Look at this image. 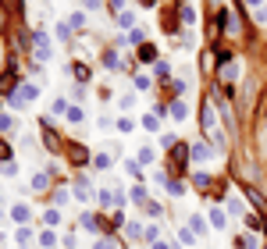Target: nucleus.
Masks as SVG:
<instances>
[{
    "label": "nucleus",
    "mask_w": 267,
    "mask_h": 249,
    "mask_svg": "<svg viewBox=\"0 0 267 249\" xmlns=\"http://www.w3.org/2000/svg\"><path fill=\"white\" fill-rule=\"evenodd\" d=\"M82 228H93V231H96V221H93V214H82Z\"/></svg>",
    "instance_id": "41"
},
{
    "label": "nucleus",
    "mask_w": 267,
    "mask_h": 249,
    "mask_svg": "<svg viewBox=\"0 0 267 249\" xmlns=\"http://www.w3.org/2000/svg\"><path fill=\"white\" fill-rule=\"evenodd\" d=\"M192 160H196V164H207V160H214L217 157V146L210 142V139H200L196 146H192V153H189Z\"/></svg>",
    "instance_id": "3"
},
{
    "label": "nucleus",
    "mask_w": 267,
    "mask_h": 249,
    "mask_svg": "<svg viewBox=\"0 0 267 249\" xmlns=\"http://www.w3.org/2000/svg\"><path fill=\"white\" fill-rule=\"evenodd\" d=\"M192 239H196V231H189V228L178 231V242H192Z\"/></svg>",
    "instance_id": "39"
},
{
    "label": "nucleus",
    "mask_w": 267,
    "mask_h": 249,
    "mask_svg": "<svg viewBox=\"0 0 267 249\" xmlns=\"http://www.w3.org/2000/svg\"><path fill=\"white\" fill-rule=\"evenodd\" d=\"M182 18H185V25H192V22H196V11L185 7V11H182Z\"/></svg>",
    "instance_id": "40"
},
{
    "label": "nucleus",
    "mask_w": 267,
    "mask_h": 249,
    "mask_svg": "<svg viewBox=\"0 0 267 249\" xmlns=\"http://www.w3.org/2000/svg\"><path fill=\"white\" fill-rule=\"evenodd\" d=\"M132 199H136V203H146V189L136 185V189H132Z\"/></svg>",
    "instance_id": "33"
},
{
    "label": "nucleus",
    "mask_w": 267,
    "mask_h": 249,
    "mask_svg": "<svg viewBox=\"0 0 267 249\" xmlns=\"http://www.w3.org/2000/svg\"><path fill=\"white\" fill-rule=\"evenodd\" d=\"M200 125H203V139H210L217 150L225 146V132H221V125H217V111H214V104H203V111H200Z\"/></svg>",
    "instance_id": "1"
},
{
    "label": "nucleus",
    "mask_w": 267,
    "mask_h": 249,
    "mask_svg": "<svg viewBox=\"0 0 267 249\" xmlns=\"http://www.w3.org/2000/svg\"><path fill=\"white\" fill-rule=\"evenodd\" d=\"M75 196H79V199H89V196H93V189H89V182L82 178V174H79V182H75Z\"/></svg>",
    "instance_id": "12"
},
{
    "label": "nucleus",
    "mask_w": 267,
    "mask_h": 249,
    "mask_svg": "<svg viewBox=\"0 0 267 249\" xmlns=\"http://www.w3.org/2000/svg\"><path fill=\"white\" fill-rule=\"evenodd\" d=\"M221 79H225V82H235V79H239V61L225 57V61H221Z\"/></svg>",
    "instance_id": "5"
},
{
    "label": "nucleus",
    "mask_w": 267,
    "mask_h": 249,
    "mask_svg": "<svg viewBox=\"0 0 267 249\" xmlns=\"http://www.w3.org/2000/svg\"><path fill=\"white\" fill-rule=\"evenodd\" d=\"M68 25H71V28H86V14H71Z\"/></svg>",
    "instance_id": "28"
},
{
    "label": "nucleus",
    "mask_w": 267,
    "mask_h": 249,
    "mask_svg": "<svg viewBox=\"0 0 267 249\" xmlns=\"http://www.w3.org/2000/svg\"><path fill=\"white\" fill-rule=\"evenodd\" d=\"M68 107H71V104H64V96H57L50 111H54V114H68Z\"/></svg>",
    "instance_id": "24"
},
{
    "label": "nucleus",
    "mask_w": 267,
    "mask_h": 249,
    "mask_svg": "<svg viewBox=\"0 0 267 249\" xmlns=\"http://www.w3.org/2000/svg\"><path fill=\"white\" fill-rule=\"evenodd\" d=\"M103 68H107V71H118V68H121V57H118L114 50H107V54H103Z\"/></svg>",
    "instance_id": "9"
},
{
    "label": "nucleus",
    "mask_w": 267,
    "mask_h": 249,
    "mask_svg": "<svg viewBox=\"0 0 267 249\" xmlns=\"http://www.w3.org/2000/svg\"><path fill=\"white\" fill-rule=\"evenodd\" d=\"M264 18H267V11H264Z\"/></svg>",
    "instance_id": "45"
},
{
    "label": "nucleus",
    "mask_w": 267,
    "mask_h": 249,
    "mask_svg": "<svg viewBox=\"0 0 267 249\" xmlns=\"http://www.w3.org/2000/svg\"><path fill=\"white\" fill-rule=\"evenodd\" d=\"M153 71H157V75H160V79H164V75H168V71H171V64H168V61H157V64H153Z\"/></svg>",
    "instance_id": "31"
},
{
    "label": "nucleus",
    "mask_w": 267,
    "mask_h": 249,
    "mask_svg": "<svg viewBox=\"0 0 267 249\" xmlns=\"http://www.w3.org/2000/svg\"><path fill=\"white\" fill-rule=\"evenodd\" d=\"M36 96H39V85H36V82H22L18 89H14V93L7 96V107H14V111H22L25 104H32Z\"/></svg>",
    "instance_id": "2"
},
{
    "label": "nucleus",
    "mask_w": 267,
    "mask_h": 249,
    "mask_svg": "<svg viewBox=\"0 0 267 249\" xmlns=\"http://www.w3.org/2000/svg\"><path fill=\"white\" fill-rule=\"evenodd\" d=\"M114 14H125V0H111V4H107Z\"/></svg>",
    "instance_id": "36"
},
{
    "label": "nucleus",
    "mask_w": 267,
    "mask_h": 249,
    "mask_svg": "<svg viewBox=\"0 0 267 249\" xmlns=\"http://www.w3.org/2000/svg\"><path fill=\"white\" fill-rule=\"evenodd\" d=\"M54 199H57V207H64V203H68V189H57Z\"/></svg>",
    "instance_id": "38"
},
{
    "label": "nucleus",
    "mask_w": 267,
    "mask_h": 249,
    "mask_svg": "<svg viewBox=\"0 0 267 249\" xmlns=\"http://www.w3.org/2000/svg\"><path fill=\"white\" fill-rule=\"evenodd\" d=\"M11 214H14V221H29V207H25V203H18Z\"/></svg>",
    "instance_id": "22"
},
{
    "label": "nucleus",
    "mask_w": 267,
    "mask_h": 249,
    "mask_svg": "<svg viewBox=\"0 0 267 249\" xmlns=\"http://www.w3.org/2000/svg\"><path fill=\"white\" fill-rule=\"evenodd\" d=\"M153 249H168V246H164V242H153Z\"/></svg>",
    "instance_id": "43"
},
{
    "label": "nucleus",
    "mask_w": 267,
    "mask_h": 249,
    "mask_svg": "<svg viewBox=\"0 0 267 249\" xmlns=\"http://www.w3.org/2000/svg\"><path fill=\"white\" fill-rule=\"evenodd\" d=\"M143 207H146V214H150V217H157V214H160V203H153V199H146Z\"/></svg>",
    "instance_id": "30"
},
{
    "label": "nucleus",
    "mask_w": 267,
    "mask_h": 249,
    "mask_svg": "<svg viewBox=\"0 0 267 249\" xmlns=\"http://www.w3.org/2000/svg\"><path fill=\"white\" fill-rule=\"evenodd\" d=\"M160 114H164V107H157L153 114H146V118H139V125H143L146 132H157V128H160Z\"/></svg>",
    "instance_id": "6"
},
{
    "label": "nucleus",
    "mask_w": 267,
    "mask_h": 249,
    "mask_svg": "<svg viewBox=\"0 0 267 249\" xmlns=\"http://www.w3.org/2000/svg\"><path fill=\"white\" fill-rule=\"evenodd\" d=\"M189 224H192V231H196V235H203V231H207V221H203V217H192Z\"/></svg>",
    "instance_id": "27"
},
{
    "label": "nucleus",
    "mask_w": 267,
    "mask_h": 249,
    "mask_svg": "<svg viewBox=\"0 0 267 249\" xmlns=\"http://www.w3.org/2000/svg\"><path fill=\"white\" fill-rule=\"evenodd\" d=\"M192 182H196V189H210V174H207V171H196V174H192Z\"/></svg>",
    "instance_id": "14"
},
{
    "label": "nucleus",
    "mask_w": 267,
    "mask_h": 249,
    "mask_svg": "<svg viewBox=\"0 0 267 249\" xmlns=\"http://www.w3.org/2000/svg\"><path fill=\"white\" fill-rule=\"evenodd\" d=\"M32 189H36V193H43V189H50V178H47V171H36V174H32Z\"/></svg>",
    "instance_id": "11"
},
{
    "label": "nucleus",
    "mask_w": 267,
    "mask_h": 249,
    "mask_svg": "<svg viewBox=\"0 0 267 249\" xmlns=\"http://www.w3.org/2000/svg\"><path fill=\"white\" fill-rule=\"evenodd\" d=\"M228 214H232V217H242V214H246L242 199H228Z\"/></svg>",
    "instance_id": "17"
},
{
    "label": "nucleus",
    "mask_w": 267,
    "mask_h": 249,
    "mask_svg": "<svg viewBox=\"0 0 267 249\" xmlns=\"http://www.w3.org/2000/svg\"><path fill=\"white\" fill-rule=\"evenodd\" d=\"M207 217H210L214 228H225V214H221V210H207Z\"/></svg>",
    "instance_id": "21"
},
{
    "label": "nucleus",
    "mask_w": 267,
    "mask_h": 249,
    "mask_svg": "<svg viewBox=\"0 0 267 249\" xmlns=\"http://www.w3.org/2000/svg\"><path fill=\"white\" fill-rule=\"evenodd\" d=\"M32 54H36V64H43V61H50V39H47V32H32Z\"/></svg>",
    "instance_id": "4"
},
{
    "label": "nucleus",
    "mask_w": 267,
    "mask_h": 249,
    "mask_svg": "<svg viewBox=\"0 0 267 249\" xmlns=\"http://www.w3.org/2000/svg\"><path fill=\"white\" fill-rule=\"evenodd\" d=\"M143 36H146L143 28H132V32H128V43H143Z\"/></svg>",
    "instance_id": "37"
},
{
    "label": "nucleus",
    "mask_w": 267,
    "mask_h": 249,
    "mask_svg": "<svg viewBox=\"0 0 267 249\" xmlns=\"http://www.w3.org/2000/svg\"><path fill=\"white\" fill-rule=\"evenodd\" d=\"M64 121H68V125H82V121H86V114H82V107H68V114H64Z\"/></svg>",
    "instance_id": "10"
},
{
    "label": "nucleus",
    "mask_w": 267,
    "mask_h": 249,
    "mask_svg": "<svg viewBox=\"0 0 267 249\" xmlns=\"http://www.w3.org/2000/svg\"><path fill=\"white\" fill-rule=\"evenodd\" d=\"M43 139H47V150H50V153H57V150H61V139H57V132H54L47 121H43Z\"/></svg>",
    "instance_id": "7"
},
{
    "label": "nucleus",
    "mask_w": 267,
    "mask_h": 249,
    "mask_svg": "<svg viewBox=\"0 0 267 249\" xmlns=\"http://www.w3.org/2000/svg\"><path fill=\"white\" fill-rule=\"evenodd\" d=\"M164 185H168V193H171V196H182V193H185V185L178 182V178H168Z\"/></svg>",
    "instance_id": "16"
},
{
    "label": "nucleus",
    "mask_w": 267,
    "mask_h": 249,
    "mask_svg": "<svg viewBox=\"0 0 267 249\" xmlns=\"http://www.w3.org/2000/svg\"><path fill=\"white\" fill-rule=\"evenodd\" d=\"M7 160H14V150L11 142H0V164H7Z\"/></svg>",
    "instance_id": "19"
},
{
    "label": "nucleus",
    "mask_w": 267,
    "mask_h": 249,
    "mask_svg": "<svg viewBox=\"0 0 267 249\" xmlns=\"http://www.w3.org/2000/svg\"><path fill=\"white\" fill-rule=\"evenodd\" d=\"M139 160H143V164H150V160H153V150H150V146H143V150H139Z\"/></svg>",
    "instance_id": "34"
},
{
    "label": "nucleus",
    "mask_w": 267,
    "mask_h": 249,
    "mask_svg": "<svg viewBox=\"0 0 267 249\" xmlns=\"http://www.w3.org/2000/svg\"><path fill=\"white\" fill-rule=\"evenodd\" d=\"M0 171H4V178H14V174H18V160H7V164H0Z\"/></svg>",
    "instance_id": "18"
},
{
    "label": "nucleus",
    "mask_w": 267,
    "mask_h": 249,
    "mask_svg": "<svg viewBox=\"0 0 267 249\" xmlns=\"http://www.w3.org/2000/svg\"><path fill=\"white\" fill-rule=\"evenodd\" d=\"M168 114H171L175 121H185L189 118V104H185V100H175V104L168 107Z\"/></svg>",
    "instance_id": "8"
},
{
    "label": "nucleus",
    "mask_w": 267,
    "mask_h": 249,
    "mask_svg": "<svg viewBox=\"0 0 267 249\" xmlns=\"http://www.w3.org/2000/svg\"><path fill=\"white\" fill-rule=\"evenodd\" d=\"M14 239H18V246H29V242H32V228H18Z\"/></svg>",
    "instance_id": "15"
},
{
    "label": "nucleus",
    "mask_w": 267,
    "mask_h": 249,
    "mask_svg": "<svg viewBox=\"0 0 267 249\" xmlns=\"http://www.w3.org/2000/svg\"><path fill=\"white\" fill-rule=\"evenodd\" d=\"M136 89H139V93H150V75H146V71H143V75H136Z\"/></svg>",
    "instance_id": "20"
},
{
    "label": "nucleus",
    "mask_w": 267,
    "mask_h": 249,
    "mask_svg": "<svg viewBox=\"0 0 267 249\" xmlns=\"http://www.w3.org/2000/svg\"><path fill=\"white\" fill-rule=\"evenodd\" d=\"M118 22H121L125 28H132V25H136V14H132V11H125V14H118Z\"/></svg>",
    "instance_id": "26"
},
{
    "label": "nucleus",
    "mask_w": 267,
    "mask_h": 249,
    "mask_svg": "<svg viewBox=\"0 0 267 249\" xmlns=\"http://www.w3.org/2000/svg\"><path fill=\"white\" fill-rule=\"evenodd\" d=\"M249 4H253V7H257V4H264V0H249Z\"/></svg>",
    "instance_id": "44"
},
{
    "label": "nucleus",
    "mask_w": 267,
    "mask_h": 249,
    "mask_svg": "<svg viewBox=\"0 0 267 249\" xmlns=\"http://www.w3.org/2000/svg\"><path fill=\"white\" fill-rule=\"evenodd\" d=\"M82 7H86V11H100L103 0H82Z\"/></svg>",
    "instance_id": "35"
},
{
    "label": "nucleus",
    "mask_w": 267,
    "mask_h": 249,
    "mask_svg": "<svg viewBox=\"0 0 267 249\" xmlns=\"http://www.w3.org/2000/svg\"><path fill=\"white\" fill-rule=\"evenodd\" d=\"M157 231H160V228H153V224H150V228H146V235H143V239H146V242H157Z\"/></svg>",
    "instance_id": "42"
},
{
    "label": "nucleus",
    "mask_w": 267,
    "mask_h": 249,
    "mask_svg": "<svg viewBox=\"0 0 267 249\" xmlns=\"http://www.w3.org/2000/svg\"><path fill=\"white\" fill-rule=\"evenodd\" d=\"M14 125H18V121H14L11 114H0V132H4V136H11V132H14Z\"/></svg>",
    "instance_id": "13"
},
{
    "label": "nucleus",
    "mask_w": 267,
    "mask_h": 249,
    "mask_svg": "<svg viewBox=\"0 0 267 249\" xmlns=\"http://www.w3.org/2000/svg\"><path fill=\"white\" fill-rule=\"evenodd\" d=\"M68 36H71V25H68V22H61V25H57V39H61V43H64Z\"/></svg>",
    "instance_id": "29"
},
{
    "label": "nucleus",
    "mask_w": 267,
    "mask_h": 249,
    "mask_svg": "<svg viewBox=\"0 0 267 249\" xmlns=\"http://www.w3.org/2000/svg\"><path fill=\"white\" fill-rule=\"evenodd\" d=\"M125 171L132 174V178H143V171H139V164H136V160H125Z\"/></svg>",
    "instance_id": "25"
},
{
    "label": "nucleus",
    "mask_w": 267,
    "mask_h": 249,
    "mask_svg": "<svg viewBox=\"0 0 267 249\" xmlns=\"http://www.w3.org/2000/svg\"><path fill=\"white\" fill-rule=\"evenodd\" d=\"M39 242H43V249H50V246L57 242V235H54V231H43V239H39Z\"/></svg>",
    "instance_id": "32"
},
{
    "label": "nucleus",
    "mask_w": 267,
    "mask_h": 249,
    "mask_svg": "<svg viewBox=\"0 0 267 249\" xmlns=\"http://www.w3.org/2000/svg\"><path fill=\"white\" fill-rule=\"evenodd\" d=\"M93 164H96L100 171H103V167H111V153H96V157H93Z\"/></svg>",
    "instance_id": "23"
}]
</instances>
